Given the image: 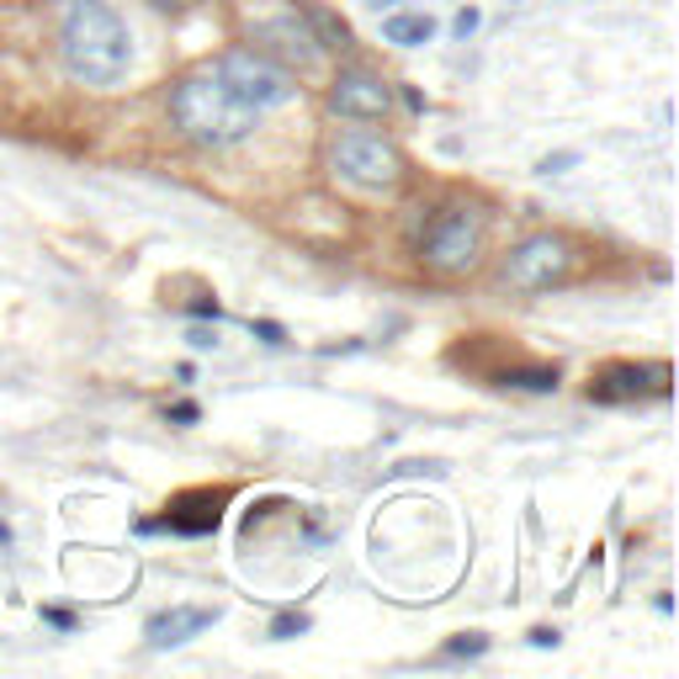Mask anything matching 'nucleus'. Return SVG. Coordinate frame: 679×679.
Here are the masks:
<instances>
[{
  "label": "nucleus",
  "mask_w": 679,
  "mask_h": 679,
  "mask_svg": "<svg viewBox=\"0 0 679 679\" xmlns=\"http://www.w3.org/2000/svg\"><path fill=\"white\" fill-rule=\"evenodd\" d=\"M43 621H49V627H59V631H74V616H70V610H59V606H43Z\"/></svg>",
  "instance_id": "20"
},
{
  "label": "nucleus",
  "mask_w": 679,
  "mask_h": 679,
  "mask_svg": "<svg viewBox=\"0 0 679 679\" xmlns=\"http://www.w3.org/2000/svg\"><path fill=\"white\" fill-rule=\"evenodd\" d=\"M234 91L240 101H250L255 112H266V107H282V101H292V74L271 59V53L261 49H234V53H223L219 59V70H213Z\"/></svg>",
  "instance_id": "4"
},
{
  "label": "nucleus",
  "mask_w": 679,
  "mask_h": 679,
  "mask_svg": "<svg viewBox=\"0 0 679 679\" xmlns=\"http://www.w3.org/2000/svg\"><path fill=\"white\" fill-rule=\"evenodd\" d=\"M579 165V149H558V154H547V160H541V175H563V170H574Z\"/></svg>",
  "instance_id": "17"
},
{
  "label": "nucleus",
  "mask_w": 679,
  "mask_h": 679,
  "mask_svg": "<svg viewBox=\"0 0 679 679\" xmlns=\"http://www.w3.org/2000/svg\"><path fill=\"white\" fill-rule=\"evenodd\" d=\"M255 43H266L276 59H287L297 70H314L318 64V38L308 22H297V17H276V22L255 27Z\"/></svg>",
  "instance_id": "11"
},
{
  "label": "nucleus",
  "mask_w": 679,
  "mask_h": 679,
  "mask_svg": "<svg viewBox=\"0 0 679 679\" xmlns=\"http://www.w3.org/2000/svg\"><path fill=\"white\" fill-rule=\"evenodd\" d=\"M531 648H558V627H536L531 631Z\"/></svg>",
  "instance_id": "24"
},
{
  "label": "nucleus",
  "mask_w": 679,
  "mask_h": 679,
  "mask_svg": "<svg viewBox=\"0 0 679 679\" xmlns=\"http://www.w3.org/2000/svg\"><path fill=\"white\" fill-rule=\"evenodd\" d=\"M59 53H64L70 80L112 91L122 74H128L133 38H128L122 17L107 0H70L64 6V22H59Z\"/></svg>",
  "instance_id": "1"
},
{
  "label": "nucleus",
  "mask_w": 679,
  "mask_h": 679,
  "mask_svg": "<svg viewBox=\"0 0 679 679\" xmlns=\"http://www.w3.org/2000/svg\"><path fill=\"white\" fill-rule=\"evenodd\" d=\"M419 255H425V266L436 271V276L473 271L478 255H484V213L467 207V202L440 207L436 219H430V229H425V240H419Z\"/></svg>",
  "instance_id": "3"
},
{
  "label": "nucleus",
  "mask_w": 679,
  "mask_h": 679,
  "mask_svg": "<svg viewBox=\"0 0 679 679\" xmlns=\"http://www.w3.org/2000/svg\"><path fill=\"white\" fill-rule=\"evenodd\" d=\"M366 6H377V11H388V6H398V0H366Z\"/></svg>",
  "instance_id": "25"
},
{
  "label": "nucleus",
  "mask_w": 679,
  "mask_h": 679,
  "mask_svg": "<svg viewBox=\"0 0 679 679\" xmlns=\"http://www.w3.org/2000/svg\"><path fill=\"white\" fill-rule=\"evenodd\" d=\"M223 499L229 494H186V499H175L170 505L165 520H144L139 531L154 536V531H175V536H207V531H219V515H223Z\"/></svg>",
  "instance_id": "9"
},
{
  "label": "nucleus",
  "mask_w": 679,
  "mask_h": 679,
  "mask_svg": "<svg viewBox=\"0 0 679 679\" xmlns=\"http://www.w3.org/2000/svg\"><path fill=\"white\" fill-rule=\"evenodd\" d=\"M383 38L398 43V49H419V43H430V38H436V22H430V17H419V11H398V17L383 22Z\"/></svg>",
  "instance_id": "13"
},
{
  "label": "nucleus",
  "mask_w": 679,
  "mask_h": 679,
  "mask_svg": "<svg viewBox=\"0 0 679 679\" xmlns=\"http://www.w3.org/2000/svg\"><path fill=\"white\" fill-rule=\"evenodd\" d=\"M330 107H335L340 118L383 122L388 118V85L372 80V74H362V70H345L335 85H330Z\"/></svg>",
  "instance_id": "8"
},
{
  "label": "nucleus",
  "mask_w": 679,
  "mask_h": 679,
  "mask_svg": "<svg viewBox=\"0 0 679 679\" xmlns=\"http://www.w3.org/2000/svg\"><path fill=\"white\" fill-rule=\"evenodd\" d=\"M484 653H488L484 631H467V637H452V642H446V658H484Z\"/></svg>",
  "instance_id": "16"
},
{
  "label": "nucleus",
  "mask_w": 679,
  "mask_h": 679,
  "mask_svg": "<svg viewBox=\"0 0 679 679\" xmlns=\"http://www.w3.org/2000/svg\"><path fill=\"white\" fill-rule=\"evenodd\" d=\"M223 610L219 606H170V610H154L144 621V637L149 648H181V642H192L196 631H207L219 621Z\"/></svg>",
  "instance_id": "10"
},
{
  "label": "nucleus",
  "mask_w": 679,
  "mask_h": 679,
  "mask_svg": "<svg viewBox=\"0 0 679 679\" xmlns=\"http://www.w3.org/2000/svg\"><path fill=\"white\" fill-rule=\"evenodd\" d=\"M192 314H196V318H213V324H219V318H223V308H219V303H213V297H196V303H192Z\"/></svg>",
  "instance_id": "22"
},
{
  "label": "nucleus",
  "mask_w": 679,
  "mask_h": 679,
  "mask_svg": "<svg viewBox=\"0 0 679 679\" xmlns=\"http://www.w3.org/2000/svg\"><path fill=\"white\" fill-rule=\"evenodd\" d=\"M478 22H484V17H478V11L467 6V11H457V22H452V32H457V38H467V32H473Z\"/></svg>",
  "instance_id": "21"
},
{
  "label": "nucleus",
  "mask_w": 679,
  "mask_h": 679,
  "mask_svg": "<svg viewBox=\"0 0 679 679\" xmlns=\"http://www.w3.org/2000/svg\"><path fill=\"white\" fill-rule=\"evenodd\" d=\"M669 393V366H637V362H610L595 372L589 398L595 404H637V398H663Z\"/></svg>",
  "instance_id": "7"
},
{
  "label": "nucleus",
  "mask_w": 679,
  "mask_h": 679,
  "mask_svg": "<svg viewBox=\"0 0 679 679\" xmlns=\"http://www.w3.org/2000/svg\"><path fill=\"white\" fill-rule=\"evenodd\" d=\"M165 419H170V425H196V419H202V409H196L192 398H181V404H170V409H165Z\"/></svg>",
  "instance_id": "19"
},
{
  "label": "nucleus",
  "mask_w": 679,
  "mask_h": 679,
  "mask_svg": "<svg viewBox=\"0 0 679 679\" xmlns=\"http://www.w3.org/2000/svg\"><path fill=\"white\" fill-rule=\"evenodd\" d=\"M308 27H314L318 49H351V27L330 17V11H308Z\"/></svg>",
  "instance_id": "14"
},
{
  "label": "nucleus",
  "mask_w": 679,
  "mask_h": 679,
  "mask_svg": "<svg viewBox=\"0 0 679 679\" xmlns=\"http://www.w3.org/2000/svg\"><path fill=\"white\" fill-rule=\"evenodd\" d=\"M186 345H192V351H213V345H219V335H213V330H192V335H186Z\"/></svg>",
  "instance_id": "23"
},
{
  "label": "nucleus",
  "mask_w": 679,
  "mask_h": 679,
  "mask_svg": "<svg viewBox=\"0 0 679 679\" xmlns=\"http://www.w3.org/2000/svg\"><path fill=\"white\" fill-rule=\"evenodd\" d=\"M250 330H255V340H266V345H287V330L276 318H250Z\"/></svg>",
  "instance_id": "18"
},
{
  "label": "nucleus",
  "mask_w": 679,
  "mask_h": 679,
  "mask_svg": "<svg viewBox=\"0 0 679 679\" xmlns=\"http://www.w3.org/2000/svg\"><path fill=\"white\" fill-rule=\"evenodd\" d=\"M335 170L356 186H393L404 175V154L393 139L383 133H366V128H351L335 139Z\"/></svg>",
  "instance_id": "5"
},
{
  "label": "nucleus",
  "mask_w": 679,
  "mask_h": 679,
  "mask_svg": "<svg viewBox=\"0 0 679 679\" xmlns=\"http://www.w3.org/2000/svg\"><path fill=\"white\" fill-rule=\"evenodd\" d=\"M308 627H314V621H308L303 610H282V616L271 621V637H276V642H292V637H303Z\"/></svg>",
  "instance_id": "15"
},
{
  "label": "nucleus",
  "mask_w": 679,
  "mask_h": 679,
  "mask_svg": "<svg viewBox=\"0 0 679 679\" xmlns=\"http://www.w3.org/2000/svg\"><path fill=\"white\" fill-rule=\"evenodd\" d=\"M494 383H499V388H515V393H558L563 372L558 366H505Z\"/></svg>",
  "instance_id": "12"
},
{
  "label": "nucleus",
  "mask_w": 679,
  "mask_h": 679,
  "mask_svg": "<svg viewBox=\"0 0 679 679\" xmlns=\"http://www.w3.org/2000/svg\"><path fill=\"white\" fill-rule=\"evenodd\" d=\"M255 107L240 101L219 74H186L175 80L170 91V122L202 149H223V144H240L244 133L255 128Z\"/></svg>",
  "instance_id": "2"
},
{
  "label": "nucleus",
  "mask_w": 679,
  "mask_h": 679,
  "mask_svg": "<svg viewBox=\"0 0 679 679\" xmlns=\"http://www.w3.org/2000/svg\"><path fill=\"white\" fill-rule=\"evenodd\" d=\"M574 271V250L563 234H531L505 255V282L520 292H541Z\"/></svg>",
  "instance_id": "6"
}]
</instances>
